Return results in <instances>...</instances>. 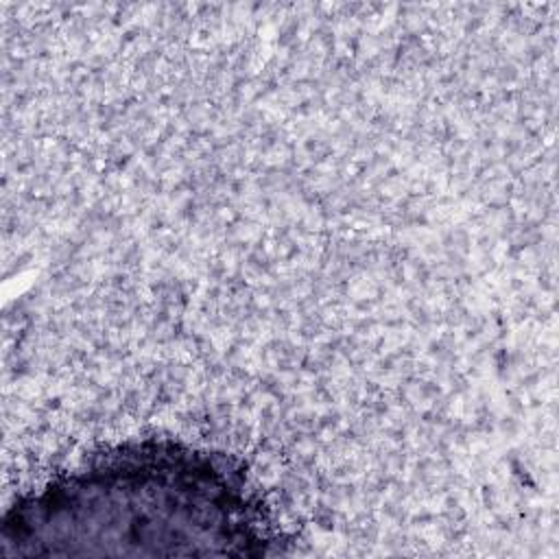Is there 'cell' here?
<instances>
[{
    "instance_id": "6da1fadb",
    "label": "cell",
    "mask_w": 559,
    "mask_h": 559,
    "mask_svg": "<svg viewBox=\"0 0 559 559\" xmlns=\"http://www.w3.org/2000/svg\"><path fill=\"white\" fill-rule=\"evenodd\" d=\"M2 542H264L262 509L240 469L173 441L98 454L22 498Z\"/></svg>"
}]
</instances>
